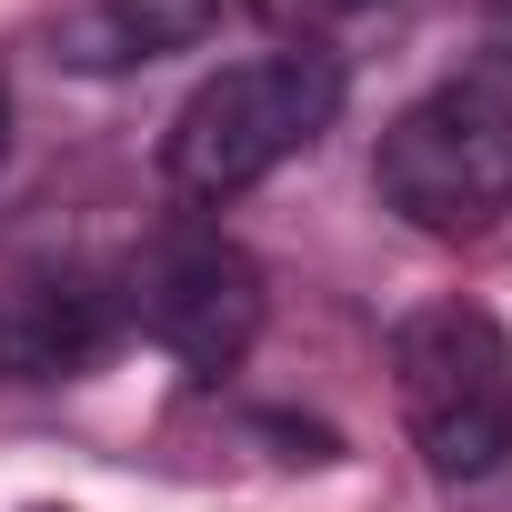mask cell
Returning <instances> with one entry per match:
<instances>
[{"label": "cell", "mask_w": 512, "mask_h": 512, "mask_svg": "<svg viewBox=\"0 0 512 512\" xmlns=\"http://www.w3.org/2000/svg\"><path fill=\"white\" fill-rule=\"evenodd\" d=\"M221 21H231V0H81L51 31V61L111 81V71H151L171 51H201Z\"/></svg>", "instance_id": "obj_6"}, {"label": "cell", "mask_w": 512, "mask_h": 512, "mask_svg": "<svg viewBox=\"0 0 512 512\" xmlns=\"http://www.w3.org/2000/svg\"><path fill=\"white\" fill-rule=\"evenodd\" d=\"M141 332L201 382L241 372V352L262 342V262H251L241 241H221V231L171 241L141 272Z\"/></svg>", "instance_id": "obj_4"}, {"label": "cell", "mask_w": 512, "mask_h": 512, "mask_svg": "<svg viewBox=\"0 0 512 512\" xmlns=\"http://www.w3.org/2000/svg\"><path fill=\"white\" fill-rule=\"evenodd\" d=\"M382 211H402L432 241H472L512 211V91L492 81H432L412 111H392L372 151Z\"/></svg>", "instance_id": "obj_2"}, {"label": "cell", "mask_w": 512, "mask_h": 512, "mask_svg": "<svg viewBox=\"0 0 512 512\" xmlns=\"http://www.w3.org/2000/svg\"><path fill=\"white\" fill-rule=\"evenodd\" d=\"M342 121V61L332 51H262L211 71L171 131H161V181L181 201H241L251 181H272Z\"/></svg>", "instance_id": "obj_1"}, {"label": "cell", "mask_w": 512, "mask_h": 512, "mask_svg": "<svg viewBox=\"0 0 512 512\" xmlns=\"http://www.w3.org/2000/svg\"><path fill=\"white\" fill-rule=\"evenodd\" d=\"M322 11H362V0H322Z\"/></svg>", "instance_id": "obj_9"}, {"label": "cell", "mask_w": 512, "mask_h": 512, "mask_svg": "<svg viewBox=\"0 0 512 512\" xmlns=\"http://www.w3.org/2000/svg\"><path fill=\"white\" fill-rule=\"evenodd\" d=\"M392 392L442 482H482L512 452V342L482 302H422L392 332Z\"/></svg>", "instance_id": "obj_3"}, {"label": "cell", "mask_w": 512, "mask_h": 512, "mask_svg": "<svg viewBox=\"0 0 512 512\" xmlns=\"http://www.w3.org/2000/svg\"><path fill=\"white\" fill-rule=\"evenodd\" d=\"M482 21H492V51L512 61V0H482Z\"/></svg>", "instance_id": "obj_7"}, {"label": "cell", "mask_w": 512, "mask_h": 512, "mask_svg": "<svg viewBox=\"0 0 512 512\" xmlns=\"http://www.w3.org/2000/svg\"><path fill=\"white\" fill-rule=\"evenodd\" d=\"M111 342H121L111 282H91V272H11L0 282V382L11 392L81 382Z\"/></svg>", "instance_id": "obj_5"}, {"label": "cell", "mask_w": 512, "mask_h": 512, "mask_svg": "<svg viewBox=\"0 0 512 512\" xmlns=\"http://www.w3.org/2000/svg\"><path fill=\"white\" fill-rule=\"evenodd\" d=\"M0 131H11V91H0Z\"/></svg>", "instance_id": "obj_8"}]
</instances>
